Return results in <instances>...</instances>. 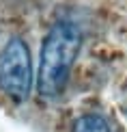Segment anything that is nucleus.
<instances>
[{
  "label": "nucleus",
  "instance_id": "f03ea898",
  "mask_svg": "<svg viewBox=\"0 0 127 132\" xmlns=\"http://www.w3.org/2000/svg\"><path fill=\"white\" fill-rule=\"evenodd\" d=\"M0 89L13 102H24L32 89V65L28 46L19 39L7 41L0 54Z\"/></svg>",
  "mask_w": 127,
  "mask_h": 132
},
{
  "label": "nucleus",
  "instance_id": "7ed1b4c3",
  "mask_svg": "<svg viewBox=\"0 0 127 132\" xmlns=\"http://www.w3.org/2000/svg\"><path fill=\"white\" fill-rule=\"evenodd\" d=\"M71 132H112L101 115H82L75 119Z\"/></svg>",
  "mask_w": 127,
  "mask_h": 132
},
{
  "label": "nucleus",
  "instance_id": "f257e3e1",
  "mask_svg": "<svg viewBox=\"0 0 127 132\" xmlns=\"http://www.w3.org/2000/svg\"><path fill=\"white\" fill-rule=\"evenodd\" d=\"M82 50V30L73 22H56L43 39L37 91L45 100H54L65 91L69 74Z\"/></svg>",
  "mask_w": 127,
  "mask_h": 132
}]
</instances>
